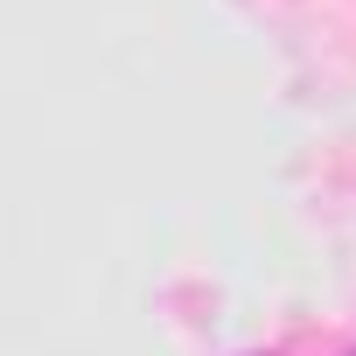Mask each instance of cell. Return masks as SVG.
Instances as JSON below:
<instances>
[{"label": "cell", "instance_id": "obj_1", "mask_svg": "<svg viewBox=\"0 0 356 356\" xmlns=\"http://www.w3.org/2000/svg\"><path fill=\"white\" fill-rule=\"evenodd\" d=\"M349 356H356V349H349Z\"/></svg>", "mask_w": 356, "mask_h": 356}]
</instances>
